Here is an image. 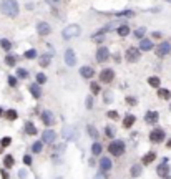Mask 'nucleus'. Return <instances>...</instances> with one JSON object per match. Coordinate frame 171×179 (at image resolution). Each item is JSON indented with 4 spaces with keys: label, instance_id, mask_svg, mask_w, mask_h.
Listing matches in <instances>:
<instances>
[{
    "label": "nucleus",
    "instance_id": "nucleus-48",
    "mask_svg": "<svg viewBox=\"0 0 171 179\" xmlns=\"http://www.w3.org/2000/svg\"><path fill=\"white\" fill-rule=\"evenodd\" d=\"M106 116L111 118V120H118V113L116 111H108V113H106Z\"/></svg>",
    "mask_w": 171,
    "mask_h": 179
},
{
    "label": "nucleus",
    "instance_id": "nucleus-21",
    "mask_svg": "<svg viewBox=\"0 0 171 179\" xmlns=\"http://www.w3.org/2000/svg\"><path fill=\"white\" fill-rule=\"evenodd\" d=\"M135 123H136V116L135 115H126L123 118V128H131Z\"/></svg>",
    "mask_w": 171,
    "mask_h": 179
},
{
    "label": "nucleus",
    "instance_id": "nucleus-43",
    "mask_svg": "<svg viewBox=\"0 0 171 179\" xmlns=\"http://www.w3.org/2000/svg\"><path fill=\"white\" fill-rule=\"evenodd\" d=\"M0 143H2V146H4V148H7V146H10L12 139H10L9 136H5V138H2V139H0Z\"/></svg>",
    "mask_w": 171,
    "mask_h": 179
},
{
    "label": "nucleus",
    "instance_id": "nucleus-2",
    "mask_svg": "<svg viewBox=\"0 0 171 179\" xmlns=\"http://www.w3.org/2000/svg\"><path fill=\"white\" fill-rule=\"evenodd\" d=\"M125 143L121 141V139H116V141H111L108 144V151H110V154L111 156H121V154H125Z\"/></svg>",
    "mask_w": 171,
    "mask_h": 179
},
{
    "label": "nucleus",
    "instance_id": "nucleus-52",
    "mask_svg": "<svg viewBox=\"0 0 171 179\" xmlns=\"http://www.w3.org/2000/svg\"><path fill=\"white\" fill-rule=\"evenodd\" d=\"M2 115H4V108H0V116H2Z\"/></svg>",
    "mask_w": 171,
    "mask_h": 179
},
{
    "label": "nucleus",
    "instance_id": "nucleus-35",
    "mask_svg": "<svg viewBox=\"0 0 171 179\" xmlns=\"http://www.w3.org/2000/svg\"><path fill=\"white\" fill-rule=\"evenodd\" d=\"M105 136L108 138V139L115 138V128H113V126H106V128H105Z\"/></svg>",
    "mask_w": 171,
    "mask_h": 179
},
{
    "label": "nucleus",
    "instance_id": "nucleus-54",
    "mask_svg": "<svg viewBox=\"0 0 171 179\" xmlns=\"http://www.w3.org/2000/svg\"><path fill=\"white\" fill-rule=\"evenodd\" d=\"M168 148H171V139H170V141H168Z\"/></svg>",
    "mask_w": 171,
    "mask_h": 179
},
{
    "label": "nucleus",
    "instance_id": "nucleus-37",
    "mask_svg": "<svg viewBox=\"0 0 171 179\" xmlns=\"http://www.w3.org/2000/svg\"><path fill=\"white\" fill-rule=\"evenodd\" d=\"M116 17H135V12L133 10H123V12H118L116 13Z\"/></svg>",
    "mask_w": 171,
    "mask_h": 179
},
{
    "label": "nucleus",
    "instance_id": "nucleus-30",
    "mask_svg": "<svg viewBox=\"0 0 171 179\" xmlns=\"http://www.w3.org/2000/svg\"><path fill=\"white\" fill-rule=\"evenodd\" d=\"M116 32H118L120 37H126V35H130V27L128 25H120Z\"/></svg>",
    "mask_w": 171,
    "mask_h": 179
},
{
    "label": "nucleus",
    "instance_id": "nucleus-23",
    "mask_svg": "<svg viewBox=\"0 0 171 179\" xmlns=\"http://www.w3.org/2000/svg\"><path fill=\"white\" fill-rule=\"evenodd\" d=\"M25 133L28 134V136H35V134H37V128H35L33 123H30V121L25 123Z\"/></svg>",
    "mask_w": 171,
    "mask_h": 179
},
{
    "label": "nucleus",
    "instance_id": "nucleus-18",
    "mask_svg": "<svg viewBox=\"0 0 171 179\" xmlns=\"http://www.w3.org/2000/svg\"><path fill=\"white\" fill-rule=\"evenodd\" d=\"M113 164L111 161H110V158H101L100 159V171H103V172H108V171H111Z\"/></svg>",
    "mask_w": 171,
    "mask_h": 179
},
{
    "label": "nucleus",
    "instance_id": "nucleus-34",
    "mask_svg": "<svg viewBox=\"0 0 171 179\" xmlns=\"http://www.w3.org/2000/svg\"><path fill=\"white\" fill-rule=\"evenodd\" d=\"M5 63H7L9 67H15V63H17L15 55H7V57H5Z\"/></svg>",
    "mask_w": 171,
    "mask_h": 179
},
{
    "label": "nucleus",
    "instance_id": "nucleus-53",
    "mask_svg": "<svg viewBox=\"0 0 171 179\" xmlns=\"http://www.w3.org/2000/svg\"><path fill=\"white\" fill-rule=\"evenodd\" d=\"M2 149H4V146H2V143H0V153H2Z\"/></svg>",
    "mask_w": 171,
    "mask_h": 179
},
{
    "label": "nucleus",
    "instance_id": "nucleus-47",
    "mask_svg": "<svg viewBox=\"0 0 171 179\" xmlns=\"http://www.w3.org/2000/svg\"><path fill=\"white\" fill-rule=\"evenodd\" d=\"M0 178H2V179H9V178H10V174H9V172H7V171L4 169V167L0 169Z\"/></svg>",
    "mask_w": 171,
    "mask_h": 179
},
{
    "label": "nucleus",
    "instance_id": "nucleus-20",
    "mask_svg": "<svg viewBox=\"0 0 171 179\" xmlns=\"http://www.w3.org/2000/svg\"><path fill=\"white\" fill-rule=\"evenodd\" d=\"M80 75L83 78H93L95 76V70L92 67H81L80 68Z\"/></svg>",
    "mask_w": 171,
    "mask_h": 179
},
{
    "label": "nucleus",
    "instance_id": "nucleus-24",
    "mask_svg": "<svg viewBox=\"0 0 171 179\" xmlns=\"http://www.w3.org/2000/svg\"><path fill=\"white\" fill-rule=\"evenodd\" d=\"M158 96L161 100H170L171 98V91L166 90V88H158Z\"/></svg>",
    "mask_w": 171,
    "mask_h": 179
},
{
    "label": "nucleus",
    "instance_id": "nucleus-8",
    "mask_svg": "<svg viewBox=\"0 0 171 179\" xmlns=\"http://www.w3.org/2000/svg\"><path fill=\"white\" fill-rule=\"evenodd\" d=\"M170 51H171V45L168 42H161L156 46V57H159V58H161V57H166Z\"/></svg>",
    "mask_w": 171,
    "mask_h": 179
},
{
    "label": "nucleus",
    "instance_id": "nucleus-16",
    "mask_svg": "<svg viewBox=\"0 0 171 179\" xmlns=\"http://www.w3.org/2000/svg\"><path fill=\"white\" fill-rule=\"evenodd\" d=\"M55 131H52V129H47V131H43V139L42 141L45 143V144H52V143L55 141Z\"/></svg>",
    "mask_w": 171,
    "mask_h": 179
},
{
    "label": "nucleus",
    "instance_id": "nucleus-44",
    "mask_svg": "<svg viewBox=\"0 0 171 179\" xmlns=\"http://www.w3.org/2000/svg\"><path fill=\"white\" fill-rule=\"evenodd\" d=\"M9 85H10L12 88H15V86L18 85V80L15 78V76H9Z\"/></svg>",
    "mask_w": 171,
    "mask_h": 179
},
{
    "label": "nucleus",
    "instance_id": "nucleus-13",
    "mask_svg": "<svg viewBox=\"0 0 171 179\" xmlns=\"http://www.w3.org/2000/svg\"><path fill=\"white\" fill-rule=\"evenodd\" d=\"M156 172H158L159 178H168V176H170V164H168L166 161L161 162V164L156 167Z\"/></svg>",
    "mask_w": 171,
    "mask_h": 179
},
{
    "label": "nucleus",
    "instance_id": "nucleus-5",
    "mask_svg": "<svg viewBox=\"0 0 171 179\" xmlns=\"http://www.w3.org/2000/svg\"><path fill=\"white\" fill-rule=\"evenodd\" d=\"M164 131H163L161 128H154L153 131L150 133V141L154 143V144H158V143H163L164 141Z\"/></svg>",
    "mask_w": 171,
    "mask_h": 179
},
{
    "label": "nucleus",
    "instance_id": "nucleus-1",
    "mask_svg": "<svg viewBox=\"0 0 171 179\" xmlns=\"http://www.w3.org/2000/svg\"><path fill=\"white\" fill-rule=\"evenodd\" d=\"M0 10L5 13L7 17H17L18 15V4L17 0H2L0 4Z\"/></svg>",
    "mask_w": 171,
    "mask_h": 179
},
{
    "label": "nucleus",
    "instance_id": "nucleus-50",
    "mask_svg": "<svg viewBox=\"0 0 171 179\" xmlns=\"http://www.w3.org/2000/svg\"><path fill=\"white\" fill-rule=\"evenodd\" d=\"M18 174H20V179H25V178H27V172H25L23 169H22L20 172H18Z\"/></svg>",
    "mask_w": 171,
    "mask_h": 179
},
{
    "label": "nucleus",
    "instance_id": "nucleus-55",
    "mask_svg": "<svg viewBox=\"0 0 171 179\" xmlns=\"http://www.w3.org/2000/svg\"><path fill=\"white\" fill-rule=\"evenodd\" d=\"M53 4H58V0H53Z\"/></svg>",
    "mask_w": 171,
    "mask_h": 179
},
{
    "label": "nucleus",
    "instance_id": "nucleus-40",
    "mask_svg": "<svg viewBox=\"0 0 171 179\" xmlns=\"http://www.w3.org/2000/svg\"><path fill=\"white\" fill-rule=\"evenodd\" d=\"M37 83H38V85L47 83V76L43 75V73H38V75H37Z\"/></svg>",
    "mask_w": 171,
    "mask_h": 179
},
{
    "label": "nucleus",
    "instance_id": "nucleus-38",
    "mask_svg": "<svg viewBox=\"0 0 171 179\" xmlns=\"http://www.w3.org/2000/svg\"><path fill=\"white\" fill-rule=\"evenodd\" d=\"M17 76H18V78H22V80H25V78H28V71H27L25 68H18V70H17Z\"/></svg>",
    "mask_w": 171,
    "mask_h": 179
},
{
    "label": "nucleus",
    "instance_id": "nucleus-12",
    "mask_svg": "<svg viewBox=\"0 0 171 179\" xmlns=\"http://www.w3.org/2000/svg\"><path fill=\"white\" fill-rule=\"evenodd\" d=\"M65 63H67L68 67H75V65H76V57H75V51L71 50V48H68V50L65 51Z\"/></svg>",
    "mask_w": 171,
    "mask_h": 179
},
{
    "label": "nucleus",
    "instance_id": "nucleus-25",
    "mask_svg": "<svg viewBox=\"0 0 171 179\" xmlns=\"http://www.w3.org/2000/svg\"><path fill=\"white\" fill-rule=\"evenodd\" d=\"M5 118L9 121H15L18 118V113L15 111V109H7V111H5Z\"/></svg>",
    "mask_w": 171,
    "mask_h": 179
},
{
    "label": "nucleus",
    "instance_id": "nucleus-36",
    "mask_svg": "<svg viewBox=\"0 0 171 179\" xmlns=\"http://www.w3.org/2000/svg\"><path fill=\"white\" fill-rule=\"evenodd\" d=\"M50 65V55H43V58H40V67L45 68Z\"/></svg>",
    "mask_w": 171,
    "mask_h": 179
},
{
    "label": "nucleus",
    "instance_id": "nucleus-56",
    "mask_svg": "<svg viewBox=\"0 0 171 179\" xmlns=\"http://www.w3.org/2000/svg\"><path fill=\"white\" fill-rule=\"evenodd\" d=\"M161 179H170V176H168V178H161Z\"/></svg>",
    "mask_w": 171,
    "mask_h": 179
},
{
    "label": "nucleus",
    "instance_id": "nucleus-42",
    "mask_svg": "<svg viewBox=\"0 0 171 179\" xmlns=\"http://www.w3.org/2000/svg\"><path fill=\"white\" fill-rule=\"evenodd\" d=\"M126 103H128L130 106H135V104L138 103V100L135 98V96H126Z\"/></svg>",
    "mask_w": 171,
    "mask_h": 179
},
{
    "label": "nucleus",
    "instance_id": "nucleus-11",
    "mask_svg": "<svg viewBox=\"0 0 171 179\" xmlns=\"http://www.w3.org/2000/svg\"><path fill=\"white\" fill-rule=\"evenodd\" d=\"M37 32H38V35L47 37V35L52 33V27L48 25L47 22H38V23H37Z\"/></svg>",
    "mask_w": 171,
    "mask_h": 179
},
{
    "label": "nucleus",
    "instance_id": "nucleus-22",
    "mask_svg": "<svg viewBox=\"0 0 171 179\" xmlns=\"http://www.w3.org/2000/svg\"><path fill=\"white\" fill-rule=\"evenodd\" d=\"M141 172H143V164H133L131 169H130L131 178H138V176H141Z\"/></svg>",
    "mask_w": 171,
    "mask_h": 179
},
{
    "label": "nucleus",
    "instance_id": "nucleus-51",
    "mask_svg": "<svg viewBox=\"0 0 171 179\" xmlns=\"http://www.w3.org/2000/svg\"><path fill=\"white\" fill-rule=\"evenodd\" d=\"M153 37H154V38H159V37H161V33H159V32H154Z\"/></svg>",
    "mask_w": 171,
    "mask_h": 179
},
{
    "label": "nucleus",
    "instance_id": "nucleus-3",
    "mask_svg": "<svg viewBox=\"0 0 171 179\" xmlns=\"http://www.w3.org/2000/svg\"><path fill=\"white\" fill-rule=\"evenodd\" d=\"M80 25H76V23H71V25L65 27V30L62 32V37L65 38V40H70V38H75L80 35Z\"/></svg>",
    "mask_w": 171,
    "mask_h": 179
},
{
    "label": "nucleus",
    "instance_id": "nucleus-46",
    "mask_svg": "<svg viewBox=\"0 0 171 179\" xmlns=\"http://www.w3.org/2000/svg\"><path fill=\"white\" fill-rule=\"evenodd\" d=\"M23 164H25V166H30V164H32V156L25 154V156H23Z\"/></svg>",
    "mask_w": 171,
    "mask_h": 179
},
{
    "label": "nucleus",
    "instance_id": "nucleus-39",
    "mask_svg": "<svg viewBox=\"0 0 171 179\" xmlns=\"http://www.w3.org/2000/svg\"><path fill=\"white\" fill-rule=\"evenodd\" d=\"M146 33V28L145 27H140L138 30H135V38H143Z\"/></svg>",
    "mask_w": 171,
    "mask_h": 179
},
{
    "label": "nucleus",
    "instance_id": "nucleus-29",
    "mask_svg": "<svg viewBox=\"0 0 171 179\" xmlns=\"http://www.w3.org/2000/svg\"><path fill=\"white\" fill-rule=\"evenodd\" d=\"M87 131H88V134H90V138H93V139L98 138V129H96L93 125H88L87 126Z\"/></svg>",
    "mask_w": 171,
    "mask_h": 179
},
{
    "label": "nucleus",
    "instance_id": "nucleus-7",
    "mask_svg": "<svg viewBox=\"0 0 171 179\" xmlns=\"http://www.w3.org/2000/svg\"><path fill=\"white\" fill-rule=\"evenodd\" d=\"M108 58H110V50L106 48V46H100V48L96 50V62L105 63Z\"/></svg>",
    "mask_w": 171,
    "mask_h": 179
},
{
    "label": "nucleus",
    "instance_id": "nucleus-10",
    "mask_svg": "<svg viewBox=\"0 0 171 179\" xmlns=\"http://www.w3.org/2000/svg\"><path fill=\"white\" fill-rule=\"evenodd\" d=\"M40 118H42V121H43V125H45V126L55 125V116H53V113L48 111V109H43L42 115H40Z\"/></svg>",
    "mask_w": 171,
    "mask_h": 179
},
{
    "label": "nucleus",
    "instance_id": "nucleus-41",
    "mask_svg": "<svg viewBox=\"0 0 171 179\" xmlns=\"http://www.w3.org/2000/svg\"><path fill=\"white\" fill-rule=\"evenodd\" d=\"M90 88H92L93 95H98V93H100V85H98V83H92V85H90Z\"/></svg>",
    "mask_w": 171,
    "mask_h": 179
},
{
    "label": "nucleus",
    "instance_id": "nucleus-9",
    "mask_svg": "<svg viewBox=\"0 0 171 179\" xmlns=\"http://www.w3.org/2000/svg\"><path fill=\"white\" fill-rule=\"evenodd\" d=\"M159 120V115L158 111H154V109H150V111H146L145 115V123L146 125H156Z\"/></svg>",
    "mask_w": 171,
    "mask_h": 179
},
{
    "label": "nucleus",
    "instance_id": "nucleus-28",
    "mask_svg": "<svg viewBox=\"0 0 171 179\" xmlns=\"http://www.w3.org/2000/svg\"><path fill=\"white\" fill-rule=\"evenodd\" d=\"M13 162H15V159H13V156H10V154H7L4 158V166L7 167V169H10V167L13 166Z\"/></svg>",
    "mask_w": 171,
    "mask_h": 179
},
{
    "label": "nucleus",
    "instance_id": "nucleus-14",
    "mask_svg": "<svg viewBox=\"0 0 171 179\" xmlns=\"http://www.w3.org/2000/svg\"><path fill=\"white\" fill-rule=\"evenodd\" d=\"M28 90H30V93H32V96H33L35 100H38V98L42 96V88H40V85H38V83H30Z\"/></svg>",
    "mask_w": 171,
    "mask_h": 179
},
{
    "label": "nucleus",
    "instance_id": "nucleus-6",
    "mask_svg": "<svg viewBox=\"0 0 171 179\" xmlns=\"http://www.w3.org/2000/svg\"><path fill=\"white\" fill-rule=\"evenodd\" d=\"M113 78H115V71H113L111 68H105V70H101V73H100V81L101 83H111Z\"/></svg>",
    "mask_w": 171,
    "mask_h": 179
},
{
    "label": "nucleus",
    "instance_id": "nucleus-19",
    "mask_svg": "<svg viewBox=\"0 0 171 179\" xmlns=\"http://www.w3.org/2000/svg\"><path fill=\"white\" fill-rule=\"evenodd\" d=\"M140 50H141V51L153 50V42L148 40V38H141V42H140Z\"/></svg>",
    "mask_w": 171,
    "mask_h": 179
},
{
    "label": "nucleus",
    "instance_id": "nucleus-49",
    "mask_svg": "<svg viewBox=\"0 0 171 179\" xmlns=\"http://www.w3.org/2000/svg\"><path fill=\"white\" fill-rule=\"evenodd\" d=\"M106 172H103V171H100V172H98V174H96V178L95 179H106Z\"/></svg>",
    "mask_w": 171,
    "mask_h": 179
},
{
    "label": "nucleus",
    "instance_id": "nucleus-27",
    "mask_svg": "<svg viewBox=\"0 0 171 179\" xmlns=\"http://www.w3.org/2000/svg\"><path fill=\"white\" fill-rule=\"evenodd\" d=\"M159 83H161V80L158 78V76H150L148 78V85L153 88H159Z\"/></svg>",
    "mask_w": 171,
    "mask_h": 179
},
{
    "label": "nucleus",
    "instance_id": "nucleus-15",
    "mask_svg": "<svg viewBox=\"0 0 171 179\" xmlns=\"http://www.w3.org/2000/svg\"><path fill=\"white\" fill-rule=\"evenodd\" d=\"M63 136H65V139L75 141V138H76L75 128H73V126H65V128H63Z\"/></svg>",
    "mask_w": 171,
    "mask_h": 179
},
{
    "label": "nucleus",
    "instance_id": "nucleus-32",
    "mask_svg": "<svg viewBox=\"0 0 171 179\" xmlns=\"http://www.w3.org/2000/svg\"><path fill=\"white\" fill-rule=\"evenodd\" d=\"M27 60H33V58H37V50L35 48H30V50H27L25 51V55H23Z\"/></svg>",
    "mask_w": 171,
    "mask_h": 179
},
{
    "label": "nucleus",
    "instance_id": "nucleus-4",
    "mask_svg": "<svg viewBox=\"0 0 171 179\" xmlns=\"http://www.w3.org/2000/svg\"><path fill=\"white\" fill-rule=\"evenodd\" d=\"M125 57H126V62L135 63V62H138V60L141 58V50L136 48V46H130L128 50H126Z\"/></svg>",
    "mask_w": 171,
    "mask_h": 179
},
{
    "label": "nucleus",
    "instance_id": "nucleus-45",
    "mask_svg": "<svg viewBox=\"0 0 171 179\" xmlns=\"http://www.w3.org/2000/svg\"><path fill=\"white\" fill-rule=\"evenodd\" d=\"M85 104H87V109H93V96H88Z\"/></svg>",
    "mask_w": 171,
    "mask_h": 179
},
{
    "label": "nucleus",
    "instance_id": "nucleus-26",
    "mask_svg": "<svg viewBox=\"0 0 171 179\" xmlns=\"http://www.w3.org/2000/svg\"><path fill=\"white\" fill-rule=\"evenodd\" d=\"M101 151H103V148H101V144L100 143H93V146H92V154L93 156H100L101 154Z\"/></svg>",
    "mask_w": 171,
    "mask_h": 179
},
{
    "label": "nucleus",
    "instance_id": "nucleus-33",
    "mask_svg": "<svg viewBox=\"0 0 171 179\" xmlns=\"http://www.w3.org/2000/svg\"><path fill=\"white\" fill-rule=\"evenodd\" d=\"M0 46H2L4 50L9 51L10 48H12V42H10V40H7V38H2V40H0Z\"/></svg>",
    "mask_w": 171,
    "mask_h": 179
},
{
    "label": "nucleus",
    "instance_id": "nucleus-17",
    "mask_svg": "<svg viewBox=\"0 0 171 179\" xmlns=\"http://www.w3.org/2000/svg\"><path fill=\"white\" fill-rule=\"evenodd\" d=\"M154 159H156V153H154V151H150V153H146L145 156H143L141 164H143V166H150Z\"/></svg>",
    "mask_w": 171,
    "mask_h": 179
},
{
    "label": "nucleus",
    "instance_id": "nucleus-31",
    "mask_svg": "<svg viewBox=\"0 0 171 179\" xmlns=\"http://www.w3.org/2000/svg\"><path fill=\"white\" fill-rule=\"evenodd\" d=\"M42 149H43V141H37V143H33V144H32V151H33L35 154L42 153Z\"/></svg>",
    "mask_w": 171,
    "mask_h": 179
}]
</instances>
